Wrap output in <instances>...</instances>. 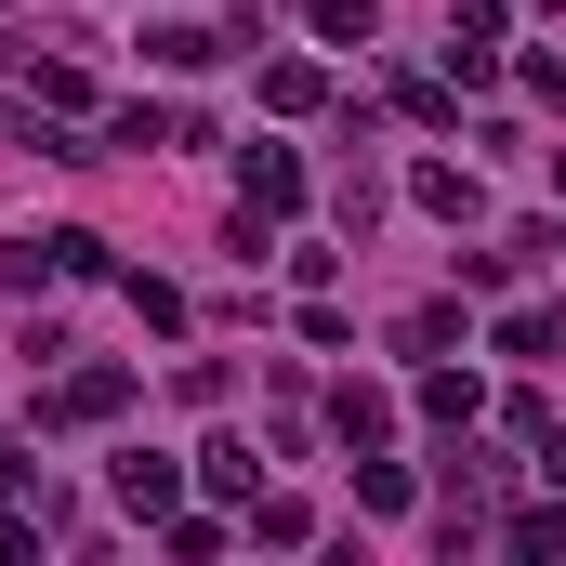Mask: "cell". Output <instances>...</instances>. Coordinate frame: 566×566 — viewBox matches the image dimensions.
Listing matches in <instances>:
<instances>
[{"label":"cell","mask_w":566,"mask_h":566,"mask_svg":"<svg viewBox=\"0 0 566 566\" xmlns=\"http://www.w3.org/2000/svg\"><path fill=\"white\" fill-rule=\"evenodd\" d=\"M541 474H554V488H566V434H554V448H541Z\"/></svg>","instance_id":"obj_7"},{"label":"cell","mask_w":566,"mask_h":566,"mask_svg":"<svg viewBox=\"0 0 566 566\" xmlns=\"http://www.w3.org/2000/svg\"><path fill=\"white\" fill-rule=\"evenodd\" d=\"M409 198H422V211H448V224H474V171H448V158H422V171H409Z\"/></svg>","instance_id":"obj_1"},{"label":"cell","mask_w":566,"mask_h":566,"mask_svg":"<svg viewBox=\"0 0 566 566\" xmlns=\"http://www.w3.org/2000/svg\"><path fill=\"white\" fill-rule=\"evenodd\" d=\"M145 53H158V66H211V53H224V40H211V27H185V13H171V27H145Z\"/></svg>","instance_id":"obj_4"},{"label":"cell","mask_w":566,"mask_h":566,"mask_svg":"<svg viewBox=\"0 0 566 566\" xmlns=\"http://www.w3.org/2000/svg\"><path fill=\"white\" fill-rule=\"evenodd\" d=\"M343 434L382 448V434H396V396H382V382H343Z\"/></svg>","instance_id":"obj_2"},{"label":"cell","mask_w":566,"mask_h":566,"mask_svg":"<svg viewBox=\"0 0 566 566\" xmlns=\"http://www.w3.org/2000/svg\"><path fill=\"white\" fill-rule=\"evenodd\" d=\"M316 27L329 40H369V0H316Z\"/></svg>","instance_id":"obj_6"},{"label":"cell","mask_w":566,"mask_h":566,"mask_svg":"<svg viewBox=\"0 0 566 566\" xmlns=\"http://www.w3.org/2000/svg\"><path fill=\"white\" fill-rule=\"evenodd\" d=\"M251 198H264V211L303 198V158H290V145H251Z\"/></svg>","instance_id":"obj_3"},{"label":"cell","mask_w":566,"mask_h":566,"mask_svg":"<svg viewBox=\"0 0 566 566\" xmlns=\"http://www.w3.org/2000/svg\"><path fill=\"white\" fill-rule=\"evenodd\" d=\"M119 501L133 514H171V461H119Z\"/></svg>","instance_id":"obj_5"}]
</instances>
